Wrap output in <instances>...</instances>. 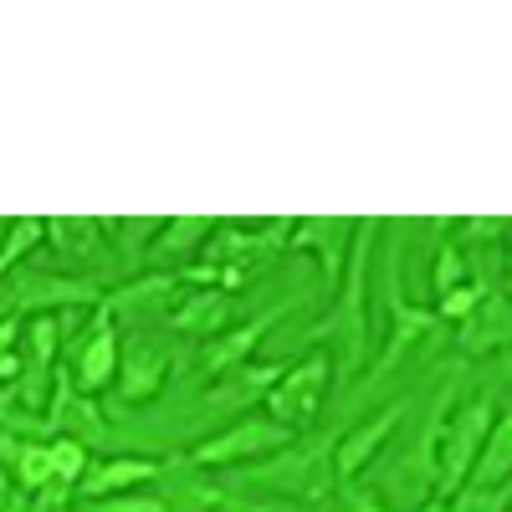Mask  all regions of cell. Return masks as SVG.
<instances>
[{
	"mask_svg": "<svg viewBox=\"0 0 512 512\" xmlns=\"http://www.w3.org/2000/svg\"><path fill=\"white\" fill-rule=\"evenodd\" d=\"M374 241H379V221L364 216L354 226V246H349V267L338 282L333 303L323 313V323H313V344H328L333 359V379H354L369 364V277H374Z\"/></svg>",
	"mask_w": 512,
	"mask_h": 512,
	"instance_id": "6da1fadb",
	"label": "cell"
},
{
	"mask_svg": "<svg viewBox=\"0 0 512 512\" xmlns=\"http://www.w3.org/2000/svg\"><path fill=\"white\" fill-rule=\"evenodd\" d=\"M333 446H338V431H328V436H303V441L282 446L277 456L246 466L236 482H246V487H256V492H272V502H318V497L338 492Z\"/></svg>",
	"mask_w": 512,
	"mask_h": 512,
	"instance_id": "7a4b0ae2",
	"label": "cell"
},
{
	"mask_svg": "<svg viewBox=\"0 0 512 512\" xmlns=\"http://www.w3.org/2000/svg\"><path fill=\"white\" fill-rule=\"evenodd\" d=\"M297 436L287 431V425H277L267 410L262 415H241V420H231V425H216L210 436H200L185 456L200 466V472H246V466H256V461H267V456H277L282 446H292Z\"/></svg>",
	"mask_w": 512,
	"mask_h": 512,
	"instance_id": "3957f363",
	"label": "cell"
},
{
	"mask_svg": "<svg viewBox=\"0 0 512 512\" xmlns=\"http://www.w3.org/2000/svg\"><path fill=\"white\" fill-rule=\"evenodd\" d=\"M379 287H384V323H390V333H384V349L379 359L369 364V379H384L410 349H420L425 338H431L441 328V318L431 308H420L405 297V277H400V241L390 236L384 241V267H379Z\"/></svg>",
	"mask_w": 512,
	"mask_h": 512,
	"instance_id": "277c9868",
	"label": "cell"
},
{
	"mask_svg": "<svg viewBox=\"0 0 512 512\" xmlns=\"http://www.w3.org/2000/svg\"><path fill=\"white\" fill-rule=\"evenodd\" d=\"M497 405L492 395H477V400H466L451 410L446 420V436H441V456H436V497H456L466 482H472V466L492 436V425H497Z\"/></svg>",
	"mask_w": 512,
	"mask_h": 512,
	"instance_id": "5b68a950",
	"label": "cell"
},
{
	"mask_svg": "<svg viewBox=\"0 0 512 512\" xmlns=\"http://www.w3.org/2000/svg\"><path fill=\"white\" fill-rule=\"evenodd\" d=\"M328 390H333V359L328 354H303V359L282 364V374H277V384L267 390L262 405H267V415L277 425H287V431L297 436V431H308V425L323 415Z\"/></svg>",
	"mask_w": 512,
	"mask_h": 512,
	"instance_id": "8992f818",
	"label": "cell"
},
{
	"mask_svg": "<svg viewBox=\"0 0 512 512\" xmlns=\"http://www.w3.org/2000/svg\"><path fill=\"white\" fill-rule=\"evenodd\" d=\"M405 400H395V405H384V410H374V415H364L359 425H349V431H338V446H333V472H338V487H354L369 466L379 461V451L395 441V431H400V420H405Z\"/></svg>",
	"mask_w": 512,
	"mask_h": 512,
	"instance_id": "52a82bcc",
	"label": "cell"
},
{
	"mask_svg": "<svg viewBox=\"0 0 512 512\" xmlns=\"http://www.w3.org/2000/svg\"><path fill=\"white\" fill-rule=\"evenodd\" d=\"M118 354H123V338H118V318H108L103 308L93 313L88 333L72 344V384L82 395H108L113 379H118Z\"/></svg>",
	"mask_w": 512,
	"mask_h": 512,
	"instance_id": "ba28073f",
	"label": "cell"
},
{
	"mask_svg": "<svg viewBox=\"0 0 512 512\" xmlns=\"http://www.w3.org/2000/svg\"><path fill=\"white\" fill-rule=\"evenodd\" d=\"M47 431L52 441L67 436V441H82V446H103L108 441V415L98 405V395H82L72 384V369L57 364V384H52V405H47Z\"/></svg>",
	"mask_w": 512,
	"mask_h": 512,
	"instance_id": "9c48e42d",
	"label": "cell"
},
{
	"mask_svg": "<svg viewBox=\"0 0 512 512\" xmlns=\"http://www.w3.org/2000/svg\"><path fill=\"white\" fill-rule=\"evenodd\" d=\"M354 226H359V221H349V216H297V221H292L287 246L318 256V272H323L328 297L338 292V282H344L349 246H354Z\"/></svg>",
	"mask_w": 512,
	"mask_h": 512,
	"instance_id": "30bf717a",
	"label": "cell"
},
{
	"mask_svg": "<svg viewBox=\"0 0 512 512\" xmlns=\"http://www.w3.org/2000/svg\"><path fill=\"white\" fill-rule=\"evenodd\" d=\"M292 236V216H277L267 226H256V231H241V226H216V236L205 241V262L210 267H221V272H241L251 277L256 262H267L272 251H282Z\"/></svg>",
	"mask_w": 512,
	"mask_h": 512,
	"instance_id": "8fae6325",
	"label": "cell"
},
{
	"mask_svg": "<svg viewBox=\"0 0 512 512\" xmlns=\"http://www.w3.org/2000/svg\"><path fill=\"white\" fill-rule=\"evenodd\" d=\"M164 472L159 456H139V451H123V456H93L82 482L72 487V502H103V497H118V492H139V487H154Z\"/></svg>",
	"mask_w": 512,
	"mask_h": 512,
	"instance_id": "7c38bea8",
	"label": "cell"
},
{
	"mask_svg": "<svg viewBox=\"0 0 512 512\" xmlns=\"http://www.w3.org/2000/svg\"><path fill=\"white\" fill-rule=\"evenodd\" d=\"M456 395H461V374H446L441 390L431 395V410L420 420V436H415L410 456L400 461V477L420 482V497H436V456H441V436H446V420L456 410Z\"/></svg>",
	"mask_w": 512,
	"mask_h": 512,
	"instance_id": "4fadbf2b",
	"label": "cell"
},
{
	"mask_svg": "<svg viewBox=\"0 0 512 512\" xmlns=\"http://www.w3.org/2000/svg\"><path fill=\"white\" fill-rule=\"evenodd\" d=\"M164 379H169V349L159 344V338H144L134 333L123 344L118 354V379H113V400L118 405H149L159 390H164Z\"/></svg>",
	"mask_w": 512,
	"mask_h": 512,
	"instance_id": "5bb4252c",
	"label": "cell"
},
{
	"mask_svg": "<svg viewBox=\"0 0 512 512\" xmlns=\"http://www.w3.org/2000/svg\"><path fill=\"white\" fill-rule=\"evenodd\" d=\"M287 308L292 303H277V308H262L256 318H246V323H231L221 338H210V344H200V369L210 374V379H226V374H236V369H246L251 359H256V349H262V338L287 318Z\"/></svg>",
	"mask_w": 512,
	"mask_h": 512,
	"instance_id": "9a60e30c",
	"label": "cell"
},
{
	"mask_svg": "<svg viewBox=\"0 0 512 512\" xmlns=\"http://www.w3.org/2000/svg\"><path fill=\"white\" fill-rule=\"evenodd\" d=\"M180 297H185L180 272H144V277H134V282L103 292L98 308H103L108 318H169Z\"/></svg>",
	"mask_w": 512,
	"mask_h": 512,
	"instance_id": "2e32d148",
	"label": "cell"
},
{
	"mask_svg": "<svg viewBox=\"0 0 512 512\" xmlns=\"http://www.w3.org/2000/svg\"><path fill=\"white\" fill-rule=\"evenodd\" d=\"M175 333L195 338V344H210L221 338L231 323H236V292H221V287H185V297L175 303V313L164 318Z\"/></svg>",
	"mask_w": 512,
	"mask_h": 512,
	"instance_id": "e0dca14e",
	"label": "cell"
},
{
	"mask_svg": "<svg viewBox=\"0 0 512 512\" xmlns=\"http://www.w3.org/2000/svg\"><path fill=\"white\" fill-rule=\"evenodd\" d=\"M154 492L164 497L169 512H221V502H226V487L210 482V472H200L190 456L164 461V472H159Z\"/></svg>",
	"mask_w": 512,
	"mask_h": 512,
	"instance_id": "ac0fdd59",
	"label": "cell"
},
{
	"mask_svg": "<svg viewBox=\"0 0 512 512\" xmlns=\"http://www.w3.org/2000/svg\"><path fill=\"white\" fill-rule=\"evenodd\" d=\"M277 374H282V364H246V369H236V374H226V379H216L210 384V395L200 400V420H210V415H231V420H241V415H251L246 405L251 400H267V390L277 384ZM226 420V425H231Z\"/></svg>",
	"mask_w": 512,
	"mask_h": 512,
	"instance_id": "d6986e66",
	"label": "cell"
},
{
	"mask_svg": "<svg viewBox=\"0 0 512 512\" xmlns=\"http://www.w3.org/2000/svg\"><path fill=\"white\" fill-rule=\"evenodd\" d=\"M456 349L466 359H487V354H502L512 349V303L502 292L487 287V297L477 303V313L456 328Z\"/></svg>",
	"mask_w": 512,
	"mask_h": 512,
	"instance_id": "ffe728a7",
	"label": "cell"
},
{
	"mask_svg": "<svg viewBox=\"0 0 512 512\" xmlns=\"http://www.w3.org/2000/svg\"><path fill=\"white\" fill-rule=\"evenodd\" d=\"M221 221H210V216H169L159 221L154 241H149V256H159V262H185L190 251H205V241L216 236Z\"/></svg>",
	"mask_w": 512,
	"mask_h": 512,
	"instance_id": "44dd1931",
	"label": "cell"
},
{
	"mask_svg": "<svg viewBox=\"0 0 512 512\" xmlns=\"http://www.w3.org/2000/svg\"><path fill=\"white\" fill-rule=\"evenodd\" d=\"M507 482H512V405L497 415V425H492V436H487L466 487H507Z\"/></svg>",
	"mask_w": 512,
	"mask_h": 512,
	"instance_id": "7402d4cb",
	"label": "cell"
},
{
	"mask_svg": "<svg viewBox=\"0 0 512 512\" xmlns=\"http://www.w3.org/2000/svg\"><path fill=\"white\" fill-rule=\"evenodd\" d=\"M41 241H47V221H36V216H21L6 226V241H0V282H6L16 272L21 256H31Z\"/></svg>",
	"mask_w": 512,
	"mask_h": 512,
	"instance_id": "603a6c76",
	"label": "cell"
},
{
	"mask_svg": "<svg viewBox=\"0 0 512 512\" xmlns=\"http://www.w3.org/2000/svg\"><path fill=\"white\" fill-rule=\"evenodd\" d=\"M88 461H93V451L82 446V441L57 436V441H52V482H57V492L72 497V487L82 482V472H88Z\"/></svg>",
	"mask_w": 512,
	"mask_h": 512,
	"instance_id": "cb8c5ba5",
	"label": "cell"
},
{
	"mask_svg": "<svg viewBox=\"0 0 512 512\" xmlns=\"http://www.w3.org/2000/svg\"><path fill=\"white\" fill-rule=\"evenodd\" d=\"M21 354L36 359V364H57L62 354V318H26V333H21Z\"/></svg>",
	"mask_w": 512,
	"mask_h": 512,
	"instance_id": "d4e9b609",
	"label": "cell"
},
{
	"mask_svg": "<svg viewBox=\"0 0 512 512\" xmlns=\"http://www.w3.org/2000/svg\"><path fill=\"white\" fill-rule=\"evenodd\" d=\"M466 282H472V272H466L461 246H456V241H441V246H436V262H431V287H436V297H446V292H456V287H466Z\"/></svg>",
	"mask_w": 512,
	"mask_h": 512,
	"instance_id": "484cf974",
	"label": "cell"
},
{
	"mask_svg": "<svg viewBox=\"0 0 512 512\" xmlns=\"http://www.w3.org/2000/svg\"><path fill=\"white\" fill-rule=\"evenodd\" d=\"M482 297H487V282H482V277H472L466 287H456V292L436 297V318H441V323H456V328H461L466 318L477 313V303H482Z\"/></svg>",
	"mask_w": 512,
	"mask_h": 512,
	"instance_id": "4316f807",
	"label": "cell"
},
{
	"mask_svg": "<svg viewBox=\"0 0 512 512\" xmlns=\"http://www.w3.org/2000/svg\"><path fill=\"white\" fill-rule=\"evenodd\" d=\"M512 507V482L507 487H461L451 497V512H507Z\"/></svg>",
	"mask_w": 512,
	"mask_h": 512,
	"instance_id": "83f0119b",
	"label": "cell"
},
{
	"mask_svg": "<svg viewBox=\"0 0 512 512\" xmlns=\"http://www.w3.org/2000/svg\"><path fill=\"white\" fill-rule=\"evenodd\" d=\"M82 512H169V507H164V497L154 487H139V492H118V497L88 502Z\"/></svg>",
	"mask_w": 512,
	"mask_h": 512,
	"instance_id": "f1b7e54d",
	"label": "cell"
},
{
	"mask_svg": "<svg viewBox=\"0 0 512 512\" xmlns=\"http://www.w3.org/2000/svg\"><path fill=\"white\" fill-rule=\"evenodd\" d=\"M338 507H344V512H395L390 502H384L379 492H369V487H338Z\"/></svg>",
	"mask_w": 512,
	"mask_h": 512,
	"instance_id": "f546056e",
	"label": "cell"
},
{
	"mask_svg": "<svg viewBox=\"0 0 512 512\" xmlns=\"http://www.w3.org/2000/svg\"><path fill=\"white\" fill-rule=\"evenodd\" d=\"M461 231H466V236H477V241H497L502 231H512V221H507V216H466Z\"/></svg>",
	"mask_w": 512,
	"mask_h": 512,
	"instance_id": "4dcf8cb0",
	"label": "cell"
},
{
	"mask_svg": "<svg viewBox=\"0 0 512 512\" xmlns=\"http://www.w3.org/2000/svg\"><path fill=\"white\" fill-rule=\"evenodd\" d=\"M221 512H303L297 502H251V497H236V492H226V502H221Z\"/></svg>",
	"mask_w": 512,
	"mask_h": 512,
	"instance_id": "1f68e13d",
	"label": "cell"
},
{
	"mask_svg": "<svg viewBox=\"0 0 512 512\" xmlns=\"http://www.w3.org/2000/svg\"><path fill=\"white\" fill-rule=\"evenodd\" d=\"M21 333H26V323H21V318H0V359L21 349Z\"/></svg>",
	"mask_w": 512,
	"mask_h": 512,
	"instance_id": "d6a6232c",
	"label": "cell"
},
{
	"mask_svg": "<svg viewBox=\"0 0 512 512\" xmlns=\"http://www.w3.org/2000/svg\"><path fill=\"white\" fill-rule=\"evenodd\" d=\"M410 512H451V497H425V502H415Z\"/></svg>",
	"mask_w": 512,
	"mask_h": 512,
	"instance_id": "836d02e7",
	"label": "cell"
},
{
	"mask_svg": "<svg viewBox=\"0 0 512 512\" xmlns=\"http://www.w3.org/2000/svg\"><path fill=\"white\" fill-rule=\"evenodd\" d=\"M502 287H507L502 297H507V303H512V241H507V277H502Z\"/></svg>",
	"mask_w": 512,
	"mask_h": 512,
	"instance_id": "e575fe53",
	"label": "cell"
},
{
	"mask_svg": "<svg viewBox=\"0 0 512 512\" xmlns=\"http://www.w3.org/2000/svg\"><path fill=\"white\" fill-rule=\"evenodd\" d=\"M507 512H512V507H507Z\"/></svg>",
	"mask_w": 512,
	"mask_h": 512,
	"instance_id": "d590c367",
	"label": "cell"
}]
</instances>
